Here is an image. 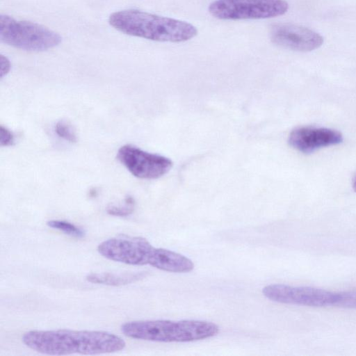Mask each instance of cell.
<instances>
[{
  "instance_id": "cell-17",
  "label": "cell",
  "mask_w": 356,
  "mask_h": 356,
  "mask_svg": "<svg viewBox=\"0 0 356 356\" xmlns=\"http://www.w3.org/2000/svg\"><path fill=\"white\" fill-rule=\"evenodd\" d=\"M10 69V63L9 59L3 55L0 56V76L2 78L6 75Z\"/></svg>"
},
{
  "instance_id": "cell-1",
  "label": "cell",
  "mask_w": 356,
  "mask_h": 356,
  "mask_svg": "<svg viewBox=\"0 0 356 356\" xmlns=\"http://www.w3.org/2000/svg\"><path fill=\"white\" fill-rule=\"evenodd\" d=\"M22 342L29 348L45 355H97L122 350L125 341L104 331L31 330L24 333Z\"/></svg>"
},
{
  "instance_id": "cell-12",
  "label": "cell",
  "mask_w": 356,
  "mask_h": 356,
  "mask_svg": "<svg viewBox=\"0 0 356 356\" xmlns=\"http://www.w3.org/2000/svg\"><path fill=\"white\" fill-rule=\"evenodd\" d=\"M143 277V273H97L88 274L86 279L93 284L118 286L131 284Z\"/></svg>"
},
{
  "instance_id": "cell-11",
  "label": "cell",
  "mask_w": 356,
  "mask_h": 356,
  "mask_svg": "<svg viewBox=\"0 0 356 356\" xmlns=\"http://www.w3.org/2000/svg\"><path fill=\"white\" fill-rule=\"evenodd\" d=\"M148 264L172 273H188L194 268V264L188 258L163 248H153Z\"/></svg>"
},
{
  "instance_id": "cell-2",
  "label": "cell",
  "mask_w": 356,
  "mask_h": 356,
  "mask_svg": "<svg viewBox=\"0 0 356 356\" xmlns=\"http://www.w3.org/2000/svg\"><path fill=\"white\" fill-rule=\"evenodd\" d=\"M108 22L124 34L158 42H181L197 34L190 23L136 9L113 13Z\"/></svg>"
},
{
  "instance_id": "cell-16",
  "label": "cell",
  "mask_w": 356,
  "mask_h": 356,
  "mask_svg": "<svg viewBox=\"0 0 356 356\" xmlns=\"http://www.w3.org/2000/svg\"><path fill=\"white\" fill-rule=\"evenodd\" d=\"M14 143V136L13 134L6 127L1 126L0 127V145L10 146Z\"/></svg>"
},
{
  "instance_id": "cell-4",
  "label": "cell",
  "mask_w": 356,
  "mask_h": 356,
  "mask_svg": "<svg viewBox=\"0 0 356 356\" xmlns=\"http://www.w3.org/2000/svg\"><path fill=\"white\" fill-rule=\"evenodd\" d=\"M0 40L8 45L22 50L42 51L56 47L62 38L43 26L1 14Z\"/></svg>"
},
{
  "instance_id": "cell-5",
  "label": "cell",
  "mask_w": 356,
  "mask_h": 356,
  "mask_svg": "<svg viewBox=\"0 0 356 356\" xmlns=\"http://www.w3.org/2000/svg\"><path fill=\"white\" fill-rule=\"evenodd\" d=\"M288 8L284 0H216L209 12L219 19H258L282 15Z\"/></svg>"
},
{
  "instance_id": "cell-6",
  "label": "cell",
  "mask_w": 356,
  "mask_h": 356,
  "mask_svg": "<svg viewBox=\"0 0 356 356\" xmlns=\"http://www.w3.org/2000/svg\"><path fill=\"white\" fill-rule=\"evenodd\" d=\"M154 247L145 238L120 235L102 241L97 247L104 257L129 265L148 264Z\"/></svg>"
},
{
  "instance_id": "cell-8",
  "label": "cell",
  "mask_w": 356,
  "mask_h": 356,
  "mask_svg": "<svg viewBox=\"0 0 356 356\" xmlns=\"http://www.w3.org/2000/svg\"><path fill=\"white\" fill-rule=\"evenodd\" d=\"M271 41L285 49L298 51H310L323 43L318 33L304 26L291 24H277L270 31Z\"/></svg>"
},
{
  "instance_id": "cell-9",
  "label": "cell",
  "mask_w": 356,
  "mask_h": 356,
  "mask_svg": "<svg viewBox=\"0 0 356 356\" xmlns=\"http://www.w3.org/2000/svg\"><path fill=\"white\" fill-rule=\"evenodd\" d=\"M121 332L127 337L158 342H179V321L168 320L134 321L121 325Z\"/></svg>"
},
{
  "instance_id": "cell-3",
  "label": "cell",
  "mask_w": 356,
  "mask_h": 356,
  "mask_svg": "<svg viewBox=\"0 0 356 356\" xmlns=\"http://www.w3.org/2000/svg\"><path fill=\"white\" fill-rule=\"evenodd\" d=\"M274 302L308 307H338L356 309V291H332L310 286L270 284L262 289Z\"/></svg>"
},
{
  "instance_id": "cell-15",
  "label": "cell",
  "mask_w": 356,
  "mask_h": 356,
  "mask_svg": "<svg viewBox=\"0 0 356 356\" xmlns=\"http://www.w3.org/2000/svg\"><path fill=\"white\" fill-rule=\"evenodd\" d=\"M55 131L59 137L65 140L70 143H76L77 141L76 136L72 128L63 120H60L56 123Z\"/></svg>"
},
{
  "instance_id": "cell-10",
  "label": "cell",
  "mask_w": 356,
  "mask_h": 356,
  "mask_svg": "<svg viewBox=\"0 0 356 356\" xmlns=\"http://www.w3.org/2000/svg\"><path fill=\"white\" fill-rule=\"evenodd\" d=\"M343 141L341 134L336 130L323 127H303L293 130L289 137V145L296 150L309 154L316 150Z\"/></svg>"
},
{
  "instance_id": "cell-14",
  "label": "cell",
  "mask_w": 356,
  "mask_h": 356,
  "mask_svg": "<svg viewBox=\"0 0 356 356\" xmlns=\"http://www.w3.org/2000/svg\"><path fill=\"white\" fill-rule=\"evenodd\" d=\"M134 200L130 197L127 196L125 198L124 204L123 206L111 205L106 209L108 214L115 216H127L134 211Z\"/></svg>"
},
{
  "instance_id": "cell-13",
  "label": "cell",
  "mask_w": 356,
  "mask_h": 356,
  "mask_svg": "<svg viewBox=\"0 0 356 356\" xmlns=\"http://www.w3.org/2000/svg\"><path fill=\"white\" fill-rule=\"evenodd\" d=\"M48 227L63 232L71 236L81 238L85 235L84 231L74 224L60 220H51L47 222Z\"/></svg>"
},
{
  "instance_id": "cell-18",
  "label": "cell",
  "mask_w": 356,
  "mask_h": 356,
  "mask_svg": "<svg viewBox=\"0 0 356 356\" xmlns=\"http://www.w3.org/2000/svg\"><path fill=\"white\" fill-rule=\"evenodd\" d=\"M352 185L354 191L356 192V174L354 175L353 178Z\"/></svg>"
},
{
  "instance_id": "cell-7",
  "label": "cell",
  "mask_w": 356,
  "mask_h": 356,
  "mask_svg": "<svg viewBox=\"0 0 356 356\" xmlns=\"http://www.w3.org/2000/svg\"><path fill=\"white\" fill-rule=\"evenodd\" d=\"M117 158L134 176L140 179L161 177L172 165L169 159L147 152L131 145L122 146L118 151Z\"/></svg>"
}]
</instances>
